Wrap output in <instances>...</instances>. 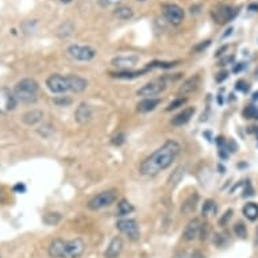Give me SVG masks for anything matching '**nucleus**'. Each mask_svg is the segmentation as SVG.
I'll return each mask as SVG.
<instances>
[{
	"label": "nucleus",
	"mask_w": 258,
	"mask_h": 258,
	"mask_svg": "<svg viewBox=\"0 0 258 258\" xmlns=\"http://www.w3.org/2000/svg\"><path fill=\"white\" fill-rule=\"evenodd\" d=\"M181 146L176 141H166L160 149L152 153L146 160L141 164V173L145 176H157L162 170L168 169L172 162L176 160Z\"/></svg>",
	"instance_id": "1"
},
{
	"label": "nucleus",
	"mask_w": 258,
	"mask_h": 258,
	"mask_svg": "<svg viewBox=\"0 0 258 258\" xmlns=\"http://www.w3.org/2000/svg\"><path fill=\"white\" fill-rule=\"evenodd\" d=\"M39 85L38 83L33 79H23L15 85L14 95L17 100L22 103H33L37 100Z\"/></svg>",
	"instance_id": "2"
},
{
	"label": "nucleus",
	"mask_w": 258,
	"mask_h": 258,
	"mask_svg": "<svg viewBox=\"0 0 258 258\" xmlns=\"http://www.w3.org/2000/svg\"><path fill=\"white\" fill-rule=\"evenodd\" d=\"M212 19L219 23V25H226L234 19V18L238 15V9H233L230 6L226 5H219L214 7V10L211 11Z\"/></svg>",
	"instance_id": "3"
},
{
	"label": "nucleus",
	"mask_w": 258,
	"mask_h": 258,
	"mask_svg": "<svg viewBox=\"0 0 258 258\" xmlns=\"http://www.w3.org/2000/svg\"><path fill=\"white\" fill-rule=\"evenodd\" d=\"M115 200H116V195H115L114 190H104V192H100L89 200L88 207L91 210H102V208L111 206Z\"/></svg>",
	"instance_id": "4"
},
{
	"label": "nucleus",
	"mask_w": 258,
	"mask_h": 258,
	"mask_svg": "<svg viewBox=\"0 0 258 258\" xmlns=\"http://www.w3.org/2000/svg\"><path fill=\"white\" fill-rule=\"evenodd\" d=\"M68 54L77 61H91L96 55V50L84 45H71L68 47Z\"/></svg>",
	"instance_id": "5"
},
{
	"label": "nucleus",
	"mask_w": 258,
	"mask_h": 258,
	"mask_svg": "<svg viewBox=\"0 0 258 258\" xmlns=\"http://www.w3.org/2000/svg\"><path fill=\"white\" fill-rule=\"evenodd\" d=\"M116 229L122 234L127 235L132 241H138L140 239V227L137 220L134 219H120L116 223Z\"/></svg>",
	"instance_id": "6"
},
{
	"label": "nucleus",
	"mask_w": 258,
	"mask_h": 258,
	"mask_svg": "<svg viewBox=\"0 0 258 258\" xmlns=\"http://www.w3.org/2000/svg\"><path fill=\"white\" fill-rule=\"evenodd\" d=\"M46 85L49 91L53 93H63L69 91L68 77L61 76V75H57V73L47 77Z\"/></svg>",
	"instance_id": "7"
},
{
	"label": "nucleus",
	"mask_w": 258,
	"mask_h": 258,
	"mask_svg": "<svg viewBox=\"0 0 258 258\" xmlns=\"http://www.w3.org/2000/svg\"><path fill=\"white\" fill-rule=\"evenodd\" d=\"M166 88V83L165 81H152V83H148L146 85H144L142 88L138 89V92L137 95L138 96H144L145 99L146 98H153V96H157V95H160L161 92H164Z\"/></svg>",
	"instance_id": "8"
},
{
	"label": "nucleus",
	"mask_w": 258,
	"mask_h": 258,
	"mask_svg": "<svg viewBox=\"0 0 258 258\" xmlns=\"http://www.w3.org/2000/svg\"><path fill=\"white\" fill-rule=\"evenodd\" d=\"M17 98L10 89L0 88V114H7L17 107Z\"/></svg>",
	"instance_id": "9"
},
{
	"label": "nucleus",
	"mask_w": 258,
	"mask_h": 258,
	"mask_svg": "<svg viewBox=\"0 0 258 258\" xmlns=\"http://www.w3.org/2000/svg\"><path fill=\"white\" fill-rule=\"evenodd\" d=\"M162 13L172 25H180L184 21V10L177 5H165L162 7Z\"/></svg>",
	"instance_id": "10"
},
{
	"label": "nucleus",
	"mask_w": 258,
	"mask_h": 258,
	"mask_svg": "<svg viewBox=\"0 0 258 258\" xmlns=\"http://www.w3.org/2000/svg\"><path fill=\"white\" fill-rule=\"evenodd\" d=\"M140 61V57L136 54L130 55H119L115 58L111 59V65L115 68L122 69V71H130L137 65V62Z\"/></svg>",
	"instance_id": "11"
},
{
	"label": "nucleus",
	"mask_w": 258,
	"mask_h": 258,
	"mask_svg": "<svg viewBox=\"0 0 258 258\" xmlns=\"http://www.w3.org/2000/svg\"><path fill=\"white\" fill-rule=\"evenodd\" d=\"M85 250V242L81 238H75L72 241H67L65 258H80Z\"/></svg>",
	"instance_id": "12"
},
{
	"label": "nucleus",
	"mask_w": 258,
	"mask_h": 258,
	"mask_svg": "<svg viewBox=\"0 0 258 258\" xmlns=\"http://www.w3.org/2000/svg\"><path fill=\"white\" fill-rule=\"evenodd\" d=\"M200 229H202V223H200V220L198 218L189 220V223L186 224L185 230L182 233V239L186 242L194 241L200 234Z\"/></svg>",
	"instance_id": "13"
},
{
	"label": "nucleus",
	"mask_w": 258,
	"mask_h": 258,
	"mask_svg": "<svg viewBox=\"0 0 258 258\" xmlns=\"http://www.w3.org/2000/svg\"><path fill=\"white\" fill-rule=\"evenodd\" d=\"M123 250V239L120 237H114L111 239L110 245L104 251L106 258H118Z\"/></svg>",
	"instance_id": "14"
},
{
	"label": "nucleus",
	"mask_w": 258,
	"mask_h": 258,
	"mask_svg": "<svg viewBox=\"0 0 258 258\" xmlns=\"http://www.w3.org/2000/svg\"><path fill=\"white\" fill-rule=\"evenodd\" d=\"M75 118H76L79 124H87L91 122L92 119V110L87 103H81L80 106L77 107L76 112H75Z\"/></svg>",
	"instance_id": "15"
},
{
	"label": "nucleus",
	"mask_w": 258,
	"mask_h": 258,
	"mask_svg": "<svg viewBox=\"0 0 258 258\" xmlns=\"http://www.w3.org/2000/svg\"><path fill=\"white\" fill-rule=\"evenodd\" d=\"M68 83H69V91H72L75 93H80L87 89L88 87V81L83 79V77L77 76V75H69Z\"/></svg>",
	"instance_id": "16"
},
{
	"label": "nucleus",
	"mask_w": 258,
	"mask_h": 258,
	"mask_svg": "<svg viewBox=\"0 0 258 258\" xmlns=\"http://www.w3.org/2000/svg\"><path fill=\"white\" fill-rule=\"evenodd\" d=\"M65 249H67V241L57 238L49 246V255L51 258H65Z\"/></svg>",
	"instance_id": "17"
},
{
	"label": "nucleus",
	"mask_w": 258,
	"mask_h": 258,
	"mask_svg": "<svg viewBox=\"0 0 258 258\" xmlns=\"http://www.w3.org/2000/svg\"><path fill=\"white\" fill-rule=\"evenodd\" d=\"M195 114V108L194 107H188L185 110H182L180 114H177L172 119V124L173 126H182V124H185L190 120V118L194 116Z\"/></svg>",
	"instance_id": "18"
},
{
	"label": "nucleus",
	"mask_w": 258,
	"mask_h": 258,
	"mask_svg": "<svg viewBox=\"0 0 258 258\" xmlns=\"http://www.w3.org/2000/svg\"><path fill=\"white\" fill-rule=\"evenodd\" d=\"M199 84H200L199 76L190 77V79H188V80H186L185 83H184V84L180 87V89H178V93H180V95H188V93L196 91V89H198V87H199Z\"/></svg>",
	"instance_id": "19"
},
{
	"label": "nucleus",
	"mask_w": 258,
	"mask_h": 258,
	"mask_svg": "<svg viewBox=\"0 0 258 258\" xmlns=\"http://www.w3.org/2000/svg\"><path fill=\"white\" fill-rule=\"evenodd\" d=\"M160 103H161L160 99L146 98L144 99L141 103H138L137 110H138V112H150V111L156 110V107L158 106Z\"/></svg>",
	"instance_id": "20"
},
{
	"label": "nucleus",
	"mask_w": 258,
	"mask_h": 258,
	"mask_svg": "<svg viewBox=\"0 0 258 258\" xmlns=\"http://www.w3.org/2000/svg\"><path fill=\"white\" fill-rule=\"evenodd\" d=\"M42 118H43L42 111L33 110V111H29V112H26V114L22 116V120H23L26 124H29V126H34V124L41 122Z\"/></svg>",
	"instance_id": "21"
},
{
	"label": "nucleus",
	"mask_w": 258,
	"mask_h": 258,
	"mask_svg": "<svg viewBox=\"0 0 258 258\" xmlns=\"http://www.w3.org/2000/svg\"><path fill=\"white\" fill-rule=\"evenodd\" d=\"M148 72V69H144V71H122V72L111 73V76L115 77V79H123V80H132V79H137V77L142 76L145 73Z\"/></svg>",
	"instance_id": "22"
},
{
	"label": "nucleus",
	"mask_w": 258,
	"mask_h": 258,
	"mask_svg": "<svg viewBox=\"0 0 258 258\" xmlns=\"http://www.w3.org/2000/svg\"><path fill=\"white\" fill-rule=\"evenodd\" d=\"M114 15L120 21H128V19H132L134 13H133V10L130 7H127V6H120V7H116L114 10Z\"/></svg>",
	"instance_id": "23"
},
{
	"label": "nucleus",
	"mask_w": 258,
	"mask_h": 258,
	"mask_svg": "<svg viewBox=\"0 0 258 258\" xmlns=\"http://www.w3.org/2000/svg\"><path fill=\"white\" fill-rule=\"evenodd\" d=\"M243 215L247 218L249 220L254 222V220L258 219V204L257 203H247L243 207Z\"/></svg>",
	"instance_id": "24"
},
{
	"label": "nucleus",
	"mask_w": 258,
	"mask_h": 258,
	"mask_svg": "<svg viewBox=\"0 0 258 258\" xmlns=\"http://www.w3.org/2000/svg\"><path fill=\"white\" fill-rule=\"evenodd\" d=\"M196 203H198V195L190 196L189 199L182 204L181 211L184 212V214H190V212H194L196 208Z\"/></svg>",
	"instance_id": "25"
},
{
	"label": "nucleus",
	"mask_w": 258,
	"mask_h": 258,
	"mask_svg": "<svg viewBox=\"0 0 258 258\" xmlns=\"http://www.w3.org/2000/svg\"><path fill=\"white\" fill-rule=\"evenodd\" d=\"M134 211V207L132 206V203H128L127 200H120L118 204V214L120 216L128 215V214H132Z\"/></svg>",
	"instance_id": "26"
},
{
	"label": "nucleus",
	"mask_w": 258,
	"mask_h": 258,
	"mask_svg": "<svg viewBox=\"0 0 258 258\" xmlns=\"http://www.w3.org/2000/svg\"><path fill=\"white\" fill-rule=\"evenodd\" d=\"M176 62H165V61H154V62H149V65L146 67V69H154V68H164V69H169L173 68Z\"/></svg>",
	"instance_id": "27"
},
{
	"label": "nucleus",
	"mask_w": 258,
	"mask_h": 258,
	"mask_svg": "<svg viewBox=\"0 0 258 258\" xmlns=\"http://www.w3.org/2000/svg\"><path fill=\"white\" fill-rule=\"evenodd\" d=\"M61 220V215H59L58 212H50V214H46L45 218H43V222L49 226H54Z\"/></svg>",
	"instance_id": "28"
},
{
	"label": "nucleus",
	"mask_w": 258,
	"mask_h": 258,
	"mask_svg": "<svg viewBox=\"0 0 258 258\" xmlns=\"http://www.w3.org/2000/svg\"><path fill=\"white\" fill-rule=\"evenodd\" d=\"M182 176H184V169L182 168H177V169L174 170L173 173H172V176L169 177V185H176V184H178L180 182V180L182 178Z\"/></svg>",
	"instance_id": "29"
},
{
	"label": "nucleus",
	"mask_w": 258,
	"mask_h": 258,
	"mask_svg": "<svg viewBox=\"0 0 258 258\" xmlns=\"http://www.w3.org/2000/svg\"><path fill=\"white\" fill-rule=\"evenodd\" d=\"M216 212V203L215 202H212V200H207L203 206V215L208 216L212 215V214H215Z\"/></svg>",
	"instance_id": "30"
},
{
	"label": "nucleus",
	"mask_w": 258,
	"mask_h": 258,
	"mask_svg": "<svg viewBox=\"0 0 258 258\" xmlns=\"http://www.w3.org/2000/svg\"><path fill=\"white\" fill-rule=\"evenodd\" d=\"M243 116L246 119H258V108L254 106H247L243 110Z\"/></svg>",
	"instance_id": "31"
},
{
	"label": "nucleus",
	"mask_w": 258,
	"mask_h": 258,
	"mask_svg": "<svg viewBox=\"0 0 258 258\" xmlns=\"http://www.w3.org/2000/svg\"><path fill=\"white\" fill-rule=\"evenodd\" d=\"M186 103V99L185 98H180V99H176L173 102L170 103L169 106L166 107V111H173V110H177L178 107H182L184 104Z\"/></svg>",
	"instance_id": "32"
},
{
	"label": "nucleus",
	"mask_w": 258,
	"mask_h": 258,
	"mask_svg": "<svg viewBox=\"0 0 258 258\" xmlns=\"http://www.w3.org/2000/svg\"><path fill=\"white\" fill-rule=\"evenodd\" d=\"M234 230H235V234H237L238 237H241V238L246 237V227L242 223L235 224V229Z\"/></svg>",
	"instance_id": "33"
},
{
	"label": "nucleus",
	"mask_w": 258,
	"mask_h": 258,
	"mask_svg": "<svg viewBox=\"0 0 258 258\" xmlns=\"http://www.w3.org/2000/svg\"><path fill=\"white\" fill-rule=\"evenodd\" d=\"M123 142H124V134H122V133H119L118 136H115L114 138H112V144L114 145H122Z\"/></svg>",
	"instance_id": "34"
},
{
	"label": "nucleus",
	"mask_w": 258,
	"mask_h": 258,
	"mask_svg": "<svg viewBox=\"0 0 258 258\" xmlns=\"http://www.w3.org/2000/svg\"><path fill=\"white\" fill-rule=\"evenodd\" d=\"M231 214H233V211H231V210H229V211H227V214H224L223 218L219 220L220 226H224V223H227V222H229V219L231 218Z\"/></svg>",
	"instance_id": "35"
},
{
	"label": "nucleus",
	"mask_w": 258,
	"mask_h": 258,
	"mask_svg": "<svg viewBox=\"0 0 258 258\" xmlns=\"http://www.w3.org/2000/svg\"><path fill=\"white\" fill-rule=\"evenodd\" d=\"M235 88L237 89H239V91H243V92H245V91H247V89H249V87H247V84H246L245 81H238L237 83V85H235Z\"/></svg>",
	"instance_id": "36"
},
{
	"label": "nucleus",
	"mask_w": 258,
	"mask_h": 258,
	"mask_svg": "<svg viewBox=\"0 0 258 258\" xmlns=\"http://www.w3.org/2000/svg\"><path fill=\"white\" fill-rule=\"evenodd\" d=\"M122 0H102V3L104 6H115L118 5V3H120Z\"/></svg>",
	"instance_id": "37"
},
{
	"label": "nucleus",
	"mask_w": 258,
	"mask_h": 258,
	"mask_svg": "<svg viewBox=\"0 0 258 258\" xmlns=\"http://www.w3.org/2000/svg\"><path fill=\"white\" fill-rule=\"evenodd\" d=\"M227 76H229V73L227 72H220L218 76H216V81L218 83H220V81H223L224 79H227Z\"/></svg>",
	"instance_id": "38"
},
{
	"label": "nucleus",
	"mask_w": 258,
	"mask_h": 258,
	"mask_svg": "<svg viewBox=\"0 0 258 258\" xmlns=\"http://www.w3.org/2000/svg\"><path fill=\"white\" fill-rule=\"evenodd\" d=\"M210 45H211V41H206V42H203L202 45H199V46H196L195 49L198 51H200V50H203V49H206V47L210 46Z\"/></svg>",
	"instance_id": "39"
},
{
	"label": "nucleus",
	"mask_w": 258,
	"mask_h": 258,
	"mask_svg": "<svg viewBox=\"0 0 258 258\" xmlns=\"http://www.w3.org/2000/svg\"><path fill=\"white\" fill-rule=\"evenodd\" d=\"M190 258H204V257L202 255V253H199V251H195V253L192 254V257Z\"/></svg>",
	"instance_id": "40"
},
{
	"label": "nucleus",
	"mask_w": 258,
	"mask_h": 258,
	"mask_svg": "<svg viewBox=\"0 0 258 258\" xmlns=\"http://www.w3.org/2000/svg\"><path fill=\"white\" fill-rule=\"evenodd\" d=\"M243 68V65H238V67H235V68H234V72H239V71H241V69Z\"/></svg>",
	"instance_id": "41"
},
{
	"label": "nucleus",
	"mask_w": 258,
	"mask_h": 258,
	"mask_svg": "<svg viewBox=\"0 0 258 258\" xmlns=\"http://www.w3.org/2000/svg\"><path fill=\"white\" fill-rule=\"evenodd\" d=\"M250 10H251V11H257L258 5H251V6H250Z\"/></svg>",
	"instance_id": "42"
},
{
	"label": "nucleus",
	"mask_w": 258,
	"mask_h": 258,
	"mask_svg": "<svg viewBox=\"0 0 258 258\" xmlns=\"http://www.w3.org/2000/svg\"><path fill=\"white\" fill-rule=\"evenodd\" d=\"M61 2H62V3H71L72 0H61Z\"/></svg>",
	"instance_id": "43"
},
{
	"label": "nucleus",
	"mask_w": 258,
	"mask_h": 258,
	"mask_svg": "<svg viewBox=\"0 0 258 258\" xmlns=\"http://www.w3.org/2000/svg\"><path fill=\"white\" fill-rule=\"evenodd\" d=\"M254 99H255V100H257V99H258V92L254 93Z\"/></svg>",
	"instance_id": "44"
},
{
	"label": "nucleus",
	"mask_w": 258,
	"mask_h": 258,
	"mask_svg": "<svg viewBox=\"0 0 258 258\" xmlns=\"http://www.w3.org/2000/svg\"><path fill=\"white\" fill-rule=\"evenodd\" d=\"M138 2H146V0H138Z\"/></svg>",
	"instance_id": "45"
}]
</instances>
